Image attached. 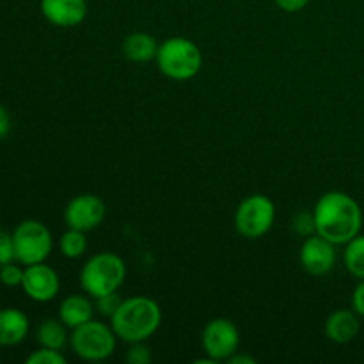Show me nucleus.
<instances>
[{
	"instance_id": "nucleus-1",
	"label": "nucleus",
	"mask_w": 364,
	"mask_h": 364,
	"mask_svg": "<svg viewBox=\"0 0 364 364\" xmlns=\"http://www.w3.org/2000/svg\"><path fill=\"white\" fill-rule=\"evenodd\" d=\"M313 217L316 235L336 245H345L361 233L363 210L347 192L331 191L320 196Z\"/></svg>"
},
{
	"instance_id": "nucleus-19",
	"label": "nucleus",
	"mask_w": 364,
	"mask_h": 364,
	"mask_svg": "<svg viewBox=\"0 0 364 364\" xmlns=\"http://www.w3.org/2000/svg\"><path fill=\"white\" fill-rule=\"evenodd\" d=\"M59 251L68 259L82 258L87 251V237H85L84 231L68 228L59 238Z\"/></svg>"
},
{
	"instance_id": "nucleus-24",
	"label": "nucleus",
	"mask_w": 364,
	"mask_h": 364,
	"mask_svg": "<svg viewBox=\"0 0 364 364\" xmlns=\"http://www.w3.org/2000/svg\"><path fill=\"white\" fill-rule=\"evenodd\" d=\"M124 359L130 364H149L153 361V352L146 345V341H137V343H130Z\"/></svg>"
},
{
	"instance_id": "nucleus-20",
	"label": "nucleus",
	"mask_w": 364,
	"mask_h": 364,
	"mask_svg": "<svg viewBox=\"0 0 364 364\" xmlns=\"http://www.w3.org/2000/svg\"><path fill=\"white\" fill-rule=\"evenodd\" d=\"M92 301H95L96 313H100L103 318H110V316L117 311V308H119V304L123 302V299L117 295V291H112V294L102 295V297H96L92 299Z\"/></svg>"
},
{
	"instance_id": "nucleus-5",
	"label": "nucleus",
	"mask_w": 364,
	"mask_h": 364,
	"mask_svg": "<svg viewBox=\"0 0 364 364\" xmlns=\"http://www.w3.org/2000/svg\"><path fill=\"white\" fill-rule=\"evenodd\" d=\"M71 350L84 361H105L116 352L117 336L112 326L89 320L70 334Z\"/></svg>"
},
{
	"instance_id": "nucleus-4",
	"label": "nucleus",
	"mask_w": 364,
	"mask_h": 364,
	"mask_svg": "<svg viewBox=\"0 0 364 364\" xmlns=\"http://www.w3.org/2000/svg\"><path fill=\"white\" fill-rule=\"evenodd\" d=\"M155 60L160 73L176 82L191 80L203 68L201 48L192 39L181 36L160 43Z\"/></svg>"
},
{
	"instance_id": "nucleus-7",
	"label": "nucleus",
	"mask_w": 364,
	"mask_h": 364,
	"mask_svg": "<svg viewBox=\"0 0 364 364\" xmlns=\"http://www.w3.org/2000/svg\"><path fill=\"white\" fill-rule=\"evenodd\" d=\"M14 252L20 265H36L48 259L53 249L52 231L41 220H21L13 231Z\"/></svg>"
},
{
	"instance_id": "nucleus-11",
	"label": "nucleus",
	"mask_w": 364,
	"mask_h": 364,
	"mask_svg": "<svg viewBox=\"0 0 364 364\" xmlns=\"http://www.w3.org/2000/svg\"><path fill=\"white\" fill-rule=\"evenodd\" d=\"M21 290L31 301L45 302L53 301L60 291V277L50 265L36 263V265L25 267L23 281H21Z\"/></svg>"
},
{
	"instance_id": "nucleus-17",
	"label": "nucleus",
	"mask_w": 364,
	"mask_h": 364,
	"mask_svg": "<svg viewBox=\"0 0 364 364\" xmlns=\"http://www.w3.org/2000/svg\"><path fill=\"white\" fill-rule=\"evenodd\" d=\"M36 340L41 347L63 350L70 343V329L60 322V318H46L36 329Z\"/></svg>"
},
{
	"instance_id": "nucleus-16",
	"label": "nucleus",
	"mask_w": 364,
	"mask_h": 364,
	"mask_svg": "<svg viewBox=\"0 0 364 364\" xmlns=\"http://www.w3.org/2000/svg\"><path fill=\"white\" fill-rule=\"evenodd\" d=\"M159 43L153 38L149 32H132L124 38L123 46V55L127 57L128 60L137 64L149 63L156 57V52H159Z\"/></svg>"
},
{
	"instance_id": "nucleus-14",
	"label": "nucleus",
	"mask_w": 364,
	"mask_h": 364,
	"mask_svg": "<svg viewBox=\"0 0 364 364\" xmlns=\"http://www.w3.org/2000/svg\"><path fill=\"white\" fill-rule=\"evenodd\" d=\"M31 331V320L21 309H0V347H16L23 343Z\"/></svg>"
},
{
	"instance_id": "nucleus-23",
	"label": "nucleus",
	"mask_w": 364,
	"mask_h": 364,
	"mask_svg": "<svg viewBox=\"0 0 364 364\" xmlns=\"http://www.w3.org/2000/svg\"><path fill=\"white\" fill-rule=\"evenodd\" d=\"M291 230L304 238L315 235L316 226H315V217H313V212L297 213V215L294 217V220H291Z\"/></svg>"
},
{
	"instance_id": "nucleus-10",
	"label": "nucleus",
	"mask_w": 364,
	"mask_h": 364,
	"mask_svg": "<svg viewBox=\"0 0 364 364\" xmlns=\"http://www.w3.org/2000/svg\"><path fill=\"white\" fill-rule=\"evenodd\" d=\"M299 259L301 265L309 276H326L336 265V244L326 240L320 235H311L306 237L301 245V252H299Z\"/></svg>"
},
{
	"instance_id": "nucleus-27",
	"label": "nucleus",
	"mask_w": 364,
	"mask_h": 364,
	"mask_svg": "<svg viewBox=\"0 0 364 364\" xmlns=\"http://www.w3.org/2000/svg\"><path fill=\"white\" fill-rule=\"evenodd\" d=\"M276 6L279 9H283L284 13H299V11L304 9L311 0H274Z\"/></svg>"
},
{
	"instance_id": "nucleus-6",
	"label": "nucleus",
	"mask_w": 364,
	"mask_h": 364,
	"mask_svg": "<svg viewBox=\"0 0 364 364\" xmlns=\"http://www.w3.org/2000/svg\"><path fill=\"white\" fill-rule=\"evenodd\" d=\"M276 223V205L265 194H252L245 198L235 210L233 224L240 237L256 240L272 230Z\"/></svg>"
},
{
	"instance_id": "nucleus-28",
	"label": "nucleus",
	"mask_w": 364,
	"mask_h": 364,
	"mask_svg": "<svg viewBox=\"0 0 364 364\" xmlns=\"http://www.w3.org/2000/svg\"><path fill=\"white\" fill-rule=\"evenodd\" d=\"M11 130V116L4 105H0V139L6 137Z\"/></svg>"
},
{
	"instance_id": "nucleus-3",
	"label": "nucleus",
	"mask_w": 364,
	"mask_h": 364,
	"mask_svg": "<svg viewBox=\"0 0 364 364\" xmlns=\"http://www.w3.org/2000/svg\"><path fill=\"white\" fill-rule=\"evenodd\" d=\"M78 279L82 290L92 299L119 291L127 279V263L116 252H98L84 263Z\"/></svg>"
},
{
	"instance_id": "nucleus-26",
	"label": "nucleus",
	"mask_w": 364,
	"mask_h": 364,
	"mask_svg": "<svg viewBox=\"0 0 364 364\" xmlns=\"http://www.w3.org/2000/svg\"><path fill=\"white\" fill-rule=\"evenodd\" d=\"M352 309L364 318V279H359V284L352 294Z\"/></svg>"
},
{
	"instance_id": "nucleus-12",
	"label": "nucleus",
	"mask_w": 364,
	"mask_h": 364,
	"mask_svg": "<svg viewBox=\"0 0 364 364\" xmlns=\"http://www.w3.org/2000/svg\"><path fill=\"white\" fill-rule=\"evenodd\" d=\"M39 9L48 23L60 28H73L87 18L85 0H41Z\"/></svg>"
},
{
	"instance_id": "nucleus-22",
	"label": "nucleus",
	"mask_w": 364,
	"mask_h": 364,
	"mask_svg": "<svg viewBox=\"0 0 364 364\" xmlns=\"http://www.w3.org/2000/svg\"><path fill=\"white\" fill-rule=\"evenodd\" d=\"M27 364H66V358L60 354V350L41 347L39 350H34L27 358Z\"/></svg>"
},
{
	"instance_id": "nucleus-15",
	"label": "nucleus",
	"mask_w": 364,
	"mask_h": 364,
	"mask_svg": "<svg viewBox=\"0 0 364 364\" xmlns=\"http://www.w3.org/2000/svg\"><path fill=\"white\" fill-rule=\"evenodd\" d=\"M87 294H73L68 295L63 302L59 304V318L64 326L70 331L77 329V327L84 326L85 322L95 318V301H91Z\"/></svg>"
},
{
	"instance_id": "nucleus-21",
	"label": "nucleus",
	"mask_w": 364,
	"mask_h": 364,
	"mask_svg": "<svg viewBox=\"0 0 364 364\" xmlns=\"http://www.w3.org/2000/svg\"><path fill=\"white\" fill-rule=\"evenodd\" d=\"M23 274H25V269H21L20 265H16L14 262H11V263H7V265L0 267V283L7 288L21 287Z\"/></svg>"
},
{
	"instance_id": "nucleus-13",
	"label": "nucleus",
	"mask_w": 364,
	"mask_h": 364,
	"mask_svg": "<svg viewBox=\"0 0 364 364\" xmlns=\"http://www.w3.org/2000/svg\"><path fill=\"white\" fill-rule=\"evenodd\" d=\"M323 331L333 343L347 345L358 338L361 331V316L354 309H336L327 316Z\"/></svg>"
},
{
	"instance_id": "nucleus-18",
	"label": "nucleus",
	"mask_w": 364,
	"mask_h": 364,
	"mask_svg": "<svg viewBox=\"0 0 364 364\" xmlns=\"http://www.w3.org/2000/svg\"><path fill=\"white\" fill-rule=\"evenodd\" d=\"M343 263L350 276L355 279H364V235L359 233L345 244Z\"/></svg>"
},
{
	"instance_id": "nucleus-9",
	"label": "nucleus",
	"mask_w": 364,
	"mask_h": 364,
	"mask_svg": "<svg viewBox=\"0 0 364 364\" xmlns=\"http://www.w3.org/2000/svg\"><path fill=\"white\" fill-rule=\"evenodd\" d=\"M107 215V206L102 198L95 194H78L64 208V224L71 230L89 231L96 230L102 226Z\"/></svg>"
},
{
	"instance_id": "nucleus-29",
	"label": "nucleus",
	"mask_w": 364,
	"mask_h": 364,
	"mask_svg": "<svg viewBox=\"0 0 364 364\" xmlns=\"http://www.w3.org/2000/svg\"><path fill=\"white\" fill-rule=\"evenodd\" d=\"M228 363H231V364H256V359L251 358V355H242V354L238 355V352H237V354H233L230 359H228Z\"/></svg>"
},
{
	"instance_id": "nucleus-8",
	"label": "nucleus",
	"mask_w": 364,
	"mask_h": 364,
	"mask_svg": "<svg viewBox=\"0 0 364 364\" xmlns=\"http://www.w3.org/2000/svg\"><path fill=\"white\" fill-rule=\"evenodd\" d=\"M201 343L212 361H228L240 347V331L231 320L213 318L203 329Z\"/></svg>"
},
{
	"instance_id": "nucleus-2",
	"label": "nucleus",
	"mask_w": 364,
	"mask_h": 364,
	"mask_svg": "<svg viewBox=\"0 0 364 364\" xmlns=\"http://www.w3.org/2000/svg\"><path fill=\"white\" fill-rule=\"evenodd\" d=\"M110 326L117 340L124 343L148 341L162 326V308L155 299L146 295L123 299L117 311L110 316Z\"/></svg>"
},
{
	"instance_id": "nucleus-25",
	"label": "nucleus",
	"mask_w": 364,
	"mask_h": 364,
	"mask_svg": "<svg viewBox=\"0 0 364 364\" xmlns=\"http://www.w3.org/2000/svg\"><path fill=\"white\" fill-rule=\"evenodd\" d=\"M11 262H16L13 233H7V231L0 230V267L7 265Z\"/></svg>"
}]
</instances>
